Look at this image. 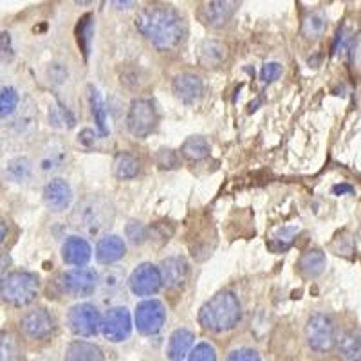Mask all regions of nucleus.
<instances>
[{"label":"nucleus","instance_id":"nucleus-1","mask_svg":"<svg viewBox=\"0 0 361 361\" xmlns=\"http://www.w3.org/2000/svg\"><path fill=\"white\" fill-rule=\"evenodd\" d=\"M135 29L157 51H172L185 42L186 22L179 11L166 4H147L137 11L134 18Z\"/></svg>","mask_w":361,"mask_h":361},{"label":"nucleus","instance_id":"nucleus-2","mask_svg":"<svg viewBox=\"0 0 361 361\" xmlns=\"http://www.w3.org/2000/svg\"><path fill=\"white\" fill-rule=\"evenodd\" d=\"M243 318V307L231 291H221L208 300L199 311V324L209 333L221 334L233 331Z\"/></svg>","mask_w":361,"mask_h":361},{"label":"nucleus","instance_id":"nucleus-3","mask_svg":"<svg viewBox=\"0 0 361 361\" xmlns=\"http://www.w3.org/2000/svg\"><path fill=\"white\" fill-rule=\"evenodd\" d=\"M114 214L112 208L105 199L102 197H85L73 214V226L76 230L87 235H99L103 230L111 226Z\"/></svg>","mask_w":361,"mask_h":361},{"label":"nucleus","instance_id":"nucleus-4","mask_svg":"<svg viewBox=\"0 0 361 361\" xmlns=\"http://www.w3.org/2000/svg\"><path fill=\"white\" fill-rule=\"evenodd\" d=\"M38 276L29 271H13L0 280V296L15 307H25L38 296Z\"/></svg>","mask_w":361,"mask_h":361},{"label":"nucleus","instance_id":"nucleus-5","mask_svg":"<svg viewBox=\"0 0 361 361\" xmlns=\"http://www.w3.org/2000/svg\"><path fill=\"white\" fill-rule=\"evenodd\" d=\"M98 273L85 266H74V269L66 271L58 276L56 283L60 291L73 298H87L98 288Z\"/></svg>","mask_w":361,"mask_h":361},{"label":"nucleus","instance_id":"nucleus-6","mask_svg":"<svg viewBox=\"0 0 361 361\" xmlns=\"http://www.w3.org/2000/svg\"><path fill=\"white\" fill-rule=\"evenodd\" d=\"M336 325L325 312H316L305 324V340L314 353H327L336 345Z\"/></svg>","mask_w":361,"mask_h":361},{"label":"nucleus","instance_id":"nucleus-7","mask_svg":"<svg viewBox=\"0 0 361 361\" xmlns=\"http://www.w3.org/2000/svg\"><path fill=\"white\" fill-rule=\"evenodd\" d=\"M159 116H157V109L154 102L150 99H134L130 103L127 114V130L130 132L134 137H147L152 134L157 127Z\"/></svg>","mask_w":361,"mask_h":361},{"label":"nucleus","instance_id":"nucleus-8","mask_svg":"<svg viewBox=\"0 0 361 361\" xmlns=\"http://www.w3.org/2000/svg\"><path fill=\"white\" fill-rule=\"evenodd\" d=\"M67 324L76 336L92 338L102 331V314L92 304H78L67 314Z\"/></svg>","mask_w":361,"mask_h":361},{"label":"nucleus","instance_id":"nucleus-9","mask_svg":"<svg viewBox=\"0 0 361 361\" xmlns=\"http://www.w3.org/2000/svg\"><path fill=\"white\" fill-rule=\"evenodd\" d=\"M135 327L145 336H152L163 329L166 322V309L159 300H145L135 307Z\"/></svg>","mask_w":361,"mask_h":361},{"label":"nucleus","instance_id":"nucleus-10","mask_svg":"<svg viewBox=\"0 0 361 361\" xmlns=\"http://www.w3.org/2000/svg\"><path fill=\"white\" fill-rule=\"evenodd\" d=\"M132 333V316L127 307H112L102 318V334L112 343L128 340Z\"/></svg>","mask_w":361,"mask_h":361},{"label":"nucleus","instance_id":"nucleus-11","mask_svg":"<svg viewBox=\"0 0 361 361\" xmlns=\"http://www.w3.org/2000/svg\"><path fill=\"white\" fill-rule=\"evenodd\" d=\"M130 291L135 296H152L159 293L163 288V276L161 269L150 262H145L132 271L130 279H128Z\"/></svg>","mask_w":361,"mask_h":361},{"label":"nucleus","instance_id":"nucleus-12","mask_svg":"<svg viewBox=\"0 0 361 361\" xmlns=\"http://www.w3.org/2000/svg\"><path fill=\"white\" fill-rule=\"evenodd\" d=\"M54 329H56V322H54L53 314L45 309L29 311L20 320L22 334L33 341L47 340L49 336H53Z\"/></svg>","mask_w":361,"mask_h":361},{"label":"nucleus","instance_id":"nucleus-13","mask_svg":"<svg viewBox=\"0 0 361 361\" xmlns=\"http://www.w3.org/2000/svg\"><path fill=\"white\" fill-rule=\"evenodd\" d=\"M159 269L166 289H180L190 275V266L185 257H169L161 262Z\"/></svg>","mask_w":361,"mask_h":361},{"label":"nucleus","instance_id":"nucleus-14","mask_svg":"<svg viewBox=\"0 0 361 361\" xmlns=\"http://www.w3.org/2000/svg\"><path fill=\"white\" fill-rule=\"evenodd\" d=\"M71 201H73V190H71L67 180L53 179L45 185L44 202L51 212H54V214L63 212V209L69 208Z\"/></svg>","mask_w":361,"mask_h":361},{"label":"nucleus","instance_id":"nucleus-15","mask_svg":"<svg viewBox=\"0 0 361 361\" xmlns=\"http://www.w3.org/2000/svg\"><path fill=\"white\" fill-rule=\"evenodd\" d=\"M173 94L185 103H193L199 99L204 92V83H202L201 76L193 73H180L173 78L172 83Z\"/></svg>","mask_w":361,"mask_h":361},{"label":"nucleus","instance_id":"nucleus-16","mask_svg":"<svg viewBox=\"0 0 361 361\" xmlns=\"http://www.w3.org/2000/svg\"><path fill=\"white\" fill-rule=\"evenodd\" d=\"M238 6H240V0H212L204 9L206 24L212 27H222L230 22Z\"/></svg>","mask_w":361,"mask_h":361},{"label":"nucleus","instance_id":"nucleus-17","mask_svg":"<svg viewBox=\"0 0 361 361\" xmlns=\"http://www.w3.org/2000/svg\"><path fill=\"white\" fill-rule=\"evenodd\" d=\"M92 257L90 244L82 237H69L62 246V259L69 266H87Z\"/></svg>","mask_w":361,"mask_h":361},{"label":"nucleus","instance_id":"nucleus-18","mask_svg":"<svg viewBox=\"0 0 361 361\" xmlns=\"http://www.w3.org/2000/svg\"><path fill=\"white\" fill-rule=\"evenodd\" d=\"M125 246L123 238H119L118 235H107V237L99 238L98 246H96V260L103 266L114 264L125 257Z\"/></svg>","mask_w":361,"mask_h":361},{"label":"nucleus","instance_id":"nucleus-19","mask_svg":"<svg viewBox=\"0 0 361 361\" xmlns=\"http://www.w3.org/2000/svg\"><path fill=\"white\" fill-rule=\"evenodd\" d=\"M228 58V47L219 40H204L199 47L197 60L206 69H215L222 66Z\"/></svg>","mask_w":361,"mask_h":361},{"label":"nucleus","instance_id":"nucleus-20","mask_svg":"<svg viewBox=\"0 0 361 361\" xmlns=\"http://www.w3.org/2000/svg\"><path fill=\"white\" fill-rule=\"evenodd\" d=\"M87 94H89V105H90V114L94 118L96 128L99 132V137H107L109 135V112H107V105L103 102L102 94H99V90L96 89L94 85L87 87Z\"/></svg>","mask_w":361,"mask_h":361},{"label":"nucleus","instance_id":"nucleus-21","mask_svg":"<svg viewBox=\"0 0 361 361\" xmlns=\"http://www.w3.org/2000/svg\"><path fill=\"white\" fill-rule=\"evenodd\" d=\"M193 341H195V334L192 331H188V329H177L170 336L166 356L173 361L185 360L188 356L190 349H192Z\"/></svg>","mask_w":361,"mask_h":361},{"label":"nucleus","instance_id":"nucleus-22","mask_svg":"<svg viewBox=\"0 0 361 361\" xmlns=\"http://www.w3.org/2000/svg\"><path fill=\"white\" fill-rule=\"evenodd\" d=\"M325 266H327V259L320 250L305 251L298 260V271L305 279H318L325 271Z\"/></svg>","mask_w":361,"mask_h":361},{"label":"nucleus","instance_id":"nucleus-23","mask_svg":"<svg viewBox=\"0 0 361 361\" xmlns=\"http://www.w3.org/2000/svg\"><path fill=\"white\" fill-rule=\"evenodd\" d=\"M103 357H105L103 356V350L99 347H96L94 343H89V341H73L66 350V360L73 361H99Z\"/></svg>","mask_w":361,"mask_h":361},{"label":"nucleus","instance_id":"nucleus-24","mask_svg":"<svg viewBox=\"0 0 361 361\" xmlns=\"http://www.w3.org/2000/svg\"><path fill=\"white\" fill-rule=\"evenodd\" d=\"M92 37H94V15H83L76 25V42H78L80 51L83 53V58H89L90 44H92Z\"/></svg>","mask_w":361,"mask_h":361},{"label":"nucleus","instance_id":"nucleus-25","mask_svg":"<svg viewBox=\"0 0 361 361\" xmlns=\"http://www.w3.org/2000/svg\"><path fill=\"white\" fill-rule=\"evenodd\" d=\"M325 31H327V17L322 11L307 13L302 20V35L307 40H316V38L324 37Z\"/></svg>","mask_w":361,"mask_h":361},{"label":"nucleus","instance_id":"nucleus-26","mask_svg":"<svg viewBox=\"0 0 361 361\" xmlns=\"http://www.w3.org/2000/svg\"><path fill=\"white\" fill-rule=\"evenodd\" d=\"M338 350L345 360H361V336L353 333V331H345L340 336H336Z\"/></svg>","mask_w":361,"mask_h":361},{"label":"nucleus","instance_id":"nucleus-27","mask_svg":"<svg viewBox=\"0 0 361 361\" xmlns=\"http://www.w3.org/2000/svg\"><path fill=\"white\" fill-rule=\"evenodd\" d=\"M180 156L188 161H202L209 156V145L202 135H192L180 147Z\"/></svg>","mask_w":361,"mask_h":361},{"label":"nucleus","instance_id":"nucleus-28","mask_svg":"<svg viewBox=\"0 0 361 361\" xmlns=\"http://www.w3.org/2000/svg\"><path fill=\"white\" fill-rule=\"evenodd\" d=\"M114 173L121 180L134 179L140 173V161L135 159L132 154L119 152L114 159Z\"/></svg>","mask_w":361,"mask_h":361},{"label":"nucleus","instance_id":"nucleus-29","mask_svg":"<svg viewBox=\"0 0 361 361\" xmlns=\"http://www.w3.org/2000/svg\"><path fill=\"white\" fill-rule=\"evenodd\" d=\"M33 172V163L27 157H15V159L9 161L6 164L4 176L8 177L11 183H22V180L27 179Z\"/></svg>","mask_w":361,"mask_h":361},{"label":"nucleus","instance_id":"nucleus-30","mask_svg":"<svg viewBox=\"0 0 361 361\" xmlns=\"http://www.w3.org/2000/svg\"><path fill=\"white\" fill-rule=\"evenodd\" d=\"M22 357L20 340L13 333L0 334V361H13Z\"/></svg>","mask_w":361,"mask_h":361},{"label":"nucleus","instance_id":"nucleus-31","mask_svg":"<svg viewBox=\"0 0 361 361\" xmlns=\"http://www.w3.org/2000/svg\"><path fill=\"white\" fill-rule=\"evenodd\" d=\"M18 92L13 87H2L0 89V119L8 118L18 107Z\"/></svg>","mask_w":361,"mask_h":361},{"label":"nucleus","instance_id":"nucleus-32","mask_svg":"<svg viewBox=\"0 0 361 361\" xmlns=\"http://www.w3.org/2000/svg\"><path fill=\"white\" fill-rule=\"evenodd\" d=\"M190 361H215L217 360V350L214 345L209 343H199L190 350L188 356Z\"/></svg>","mask_w":361,"mask_h":361},{"label":"nucleus","instance_id":"nucleus-33","mask_svg":"<svg viewBox=\"0 0 361 361\" xmlns=\"http://www.w3.org/2000/svg\"><path fill=\"white\" fill-rule=\"evenodd\" d=\"M125 233H127V238L132 244H143L148 237V231L141 222H128L127 228H125Z\"/></svg>","mask_w":361,"mask_h":361},{"label":"nucleus","instance_id":"nucleus-34","mask_svg":"<svg viewBox=\"0 0 361 361\" xmlns=\"http://www.w3.org/2000/svg\"><path fill=\"white\" fill-rule=\"evenodd\" d=\"M156 163L159 169L172 170L179 164V157H177V154L173 152V150H170V148H161L156 156Z\"/></svg>","mask_w":361,"mask_h":361},{"label":"nucleus","instance_id":"nucleus-35","mask_svg":"<svg viewBox=\"0 0 361 361\" xmlns=\"http://www.w3.org/2000/svg\"><path fill=\"white\" fill-rule=\"evenodd\" d=\"M63 152L66 150H54L53 154H45L44 159H42L40 166L44 172H54L62 166V161H63Z\"/></svg>","mask_w":361,"mask_h":361},{"label":"nucleus","instance_id":"nucleus-36","mask_svg":"<svg viewBox=\"0 0 361 361\" xmlns=\"http://www.w3.org/2000/svg\"><path fill=\"white\" fill-rule=\"evenodd\" d=\"M280 74H282V66L276 62L266 63L262 67V73H260V78H262L264 83H273L275 80L280 78Z\"/></svg>","mask_w":361,"mask_h":361},{"label":"nucleus","instance_id":"nucleus-37","mask_svg":"<svg viewBox=\"0 0 361 361\" xmlns=\"http://www.w3.org/2000/svg\"><path fill=\"white\" fill-rule=\"evenodd\" d=\"M228 360L231 361H240V360H247V361H259L260 360V354L257 353L255 349H247V347H240V349H235L231 350Z\"/></svg>","mask_w":361,"mask_h":361},{"label":"nucleus","instance_id":"nucleus-38","mask_svg":"<svg viewBox=\"0 0 361 361\" xmlns=\"http://www.w3.org/2000/svg\"><path fill=\"white\" fill-rule=\"evenodd\" d=\"M296 228H283V230H280L279 233H275V237H273V243L276 244H282V247L288 246L289 243H291V238L296 235Z\"/></svg>","mask_w":361,"mask_h":361},{"label":"nucleus","instance_id":"nucleus-39","mask_svg":"<svg viewBox=\"0 0 361 361\" xmlns=\"http://www.w3.org/2000/svg\"><path fill=\"white\" fill-rule=\"evenodd\" d=\"M11 51V35L9 33H0V58L6 56V54Z\"/></svg>","mask_w":361,"mask_h":361},{"label":"nucleus","instance_id":"nucleus-40","mask_svg":"<svg viewBox=\"0 0 361 361\" xmlns=\"http://www.w3.org/2000/svg\"><path fill=\"white\" fill-rule=\"evenodd\" d=\"M78 140H80V143H83V145H87V147H90V145L94 143V140H96L94 130H90V128H83V130L80 132Z\"/></svg>","mask_w":361,"mask_h":361},{"label":"nucleus","instance_id":"nucleus-41","mask_svg":"<svg viewBox=\"0 0 361 361\" xmlns=\"http://www.w3.org/2000/svg\"><path fill=\"white\" fill-rule=\"evenodd\" d=\"M135 4H137V0H112V6H114L116 9H119V11H128V9L134 8Z\"/></svg>","mask_w":361,"mask_h":361},{"label":"nucleus","instance_id":"nucleus-42","mask_svg":"<svg viewBox=\"0 0 361 361\" xmlns=\"http://www.w3.org/2000/svg\"><path fill=\"white\" fill-rule=\"evenodd\" d=\"M9 266H11V257L9 255H0V279L6 275Z\"/></svg>","mask_w":361,"mask_h":361},{"label":"nucleus","instance_id":"nucleus-43","mask_svg":"<svg viewBox=\"0 0 361 361\" xmlns=\"http://www.w3.org/2000/svg\"><path fill=\"white\" fill-rule=\"evenodd\" d=\"M6 235H8V222L4 221V217L0 215V246L6 240Z\"/></svg>","mask_w":361,"mask_h":361},{"label":"nucleus","instance_id":"nucleus-44","mask_svg":"<svg viewBox=\"0 0 361 361\" xmlns=\"http://www.w3.org/2000/svg\"><path fill=\"white\" fill-rule=\"evenodd\" d=\"M333 192L336 193V195H341V193H354V188L349 185H338V186H334Z\"/></svg>","mask_w":361,"mask_h":361},{"label":"nucleus","instance_id":"nucleus-45","mask_svg":"<svg viewBox=\"0 0 361 361\" xmlns=\"http://www.w3.org/2000/svg\"><path fill=\"white\" fill-rule=\"evenodd\" d=\"M74 2H76L78 6H89L92 0H74Z\"/></svg>","mask_w":361,"mask_h":361},{"label":"nucleus","instance_id":"nucleus-46","mask_svg":"<svg viewBox=\"0 0 361 361\" xmlns=\"http://www.w3.org/2000/svg\"><path fill=\"white\" fill-rule=\"evenodd\" d=\"M360 238H361V230H360Z\"/></svg>","mask_w":361,"mask_h":361}]
</instances>
